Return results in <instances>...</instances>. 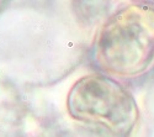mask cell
I'll return each mask as SVG.
<instances>
[{
	"instance_id": "6da1fadb",
	"label": "cell",
	"mask_w": 154,
	"mask_h": 137,
	"mask_svg": "<svg viewBox=\"0 0 154 137\" xmlns=\"http://www.w3.org/2000/svg\"><path fill=\"white\" fill-rule=\"evenodd\" d=\"M102 69L137 77L154 66V6L134 4L117 11L101 29L95 46Z\"/></svg>"
},
{
	"instance_id": "7a4b0ae2",
	"label": "cell",
	"mask_w": 154,
	"mask_h": 137,
	"mask_svg": "<svg viewBox=\"0 0 154 137\" xmlns=\"http://www.w3.org/2000/svg\"><path fill=\"white\" fill-rule=\"evenodd\" d=\"M68 110L72 117L107 137H130L138 120L134 98L105 76H86L76 82L68 95Z\"/></svg>"
}]
</instances>
